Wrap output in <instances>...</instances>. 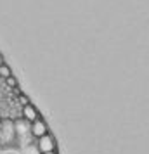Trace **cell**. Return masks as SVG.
Wrapping results in <instances>:
<instances>
[{"label":"cell","instance_id":"7a4b0ae2","mask_svg":"<svg viewBox=\"0 0 149 154\" xmlns=\"http://www.w3.org/2000/svg\"><path fill=\"white\" fill-rule=\"evenodd\" d=\"M45 133H49V126H47V123L42 118H38L36 121L29 123V135L33 139H38V137H42Z\"/></svg>","mask_w":149,"mask_h":154},{"label":"cell","instance_id":"277c9868","mask_svg":"<svg viewBox=\"0 0 149 154\" xmlns=\"http://www.w3.org/2000/svg\"><path fill=\"white\" fill-rule=\"evenodd\" d=\"M14 125V133L19 137V135H24V133H28L29 135V123L28 121H24V119H17L12 123Z\"/></svg>","mask_w":149,"mask_h":154},{"label":"cell","instance_id":"9c48e42d","mask_svg":"<svg viewBox=\"0 0 149 154\" xmlns=\"http://www.w3.org/2000/svg\"><path fill=\"white\" fill-rule=\"evenodd\" d=\"M2 64H4V56L0 54V66H2Z\"/></svg>","mask_w":149,"mask_h":154},{"label":"cell","instance_id":"ba28073f","mask_svg":"<svg viewBox=\"0 0 149 154\" xmlns=\"http://www.w3.org/2000/svg\"><path fill=\"white\" fill-rule=\"evenodd\" d=\"M19 100H21V104H23V106H26V104H29V100H28V97H26V95H23V94H19Z\"/></svg>","mask_w":149,"mask_h":154},{"label":"cell","instance_id":"52a82bcc","mask_svg":"<svg viewBox=\"0 0 149 154\" xmlns=\"http://www.w3.org/2000/svg\"><path fill=\"white\" fill-rule=\"evenodd\" d=\"M26 154H40V152H38L36 146H28L26 147Z\"/></svg>","mask_w":149,"mask_h":154},{"label":"cell","instance_id":"5b68a950","mask_svg":"<svg viewBox=\"0 0 149 154\" xmlns=\"http://www.w3.org/2000/svg\"><path fill=\"white\" fill-rule=\"evenodd\" d=\"M9 76H12V71H11V68H9L7 64L4 63L2 66H0V78H9Z\"/></svg>","mask_w":149,"mask_h":154},{"label":"cell","instance_id":"6da1fadb","mask_svg":"<svg viewBox=\"0 0 149 154\" xmlns=\"http://www.w3.org/2000/svg\"><path fill=\"white\" fill-rule=\"evenodd\" d=\"M36 149L40 154H57V142H56V137L52 133H45L42 137L36 139Z\"/></svg>","mask_w":149,"mask_h":154},{"label":"cell","instance_id":"8992f818","mask_svg":"<svg viewBox=\"0 0 149 154\" xmlns=\"http://www.w3.org/2000/svg\"><path fill=\"white\" fill-rule=\"evenodd\" d=\"M5 83L11 87V88H16L17 87V82H16V78L14 76H9V78H5Z\"/></svg>","mask_w":149,"mask_h":154},{"label":"cell","instance_id":"3957f363","mask_svg":"<svg viewBox=\"0 0 149 154\" xmlns=\"http://www.w3.org/2000/svg\"><path fill=\"white\" fill-rule=\"evenodd\" d=\"M21 114H23V119H24V121H28V123H33V121H36L38 118H42V116H40V112H38V109H36L31 102L26 104V106H23Z\"/></svg>","mask_w":149,"mask_h":154}]
</instances>
